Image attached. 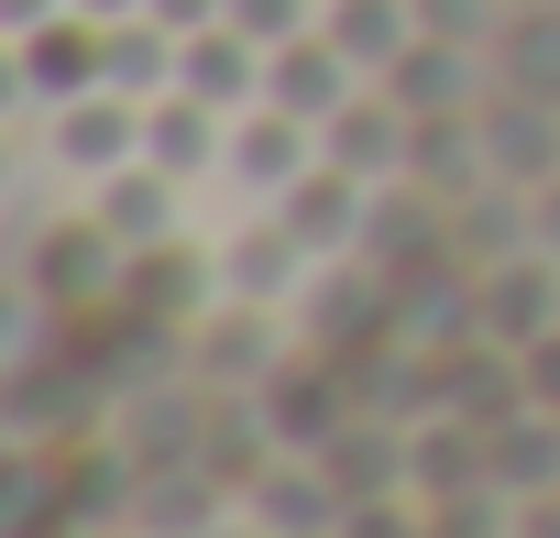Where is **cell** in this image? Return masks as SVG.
Segmentation results:
<instances>
[{
	"instance_id": "4fadbf2b",
	"label": "cell",
	"mask_w": 560,
	"mask_h": 538,
	"mask_svg": "<svg viewBox=\"0 0 560 538\" xmlns=\"http://www.w3.org/2000/svg\"><path fill=\"white\" fill-rule=\"evenodd\" d=\"M275 209H287V231H298V242H308L319 264H341V253H363V220H374V187H363V176H341V165L319 154V165H308V176H298L287 198H275Z\"/></svg>"
},
{
	"instance_id": "603a6c76",
	"label": "cell",
	"mask_w": 560,
	"mask_h": 538,
	"mask_svg": "<svg viewBox=\"0 0 560 538\" xmlns=\"http://www.w3.org/2000/svg\"><path fill=\"white\" fill-rule=\"evenodd\" d=\"M220 23H242L264 56L275 45H298V34H319V0H220Z\"/></svg>"
},
{
	"instance_id": "83f0119b",
	"label": "cell",
	"mask_w": 560,
	"mask_h": 538,
	"mask_svg": "<svg viewBox=\"0 0 560 538\" xmlns=\"http://www.w3.org/2000/svg\"><path fill=\"white\" fill-rule=\"evenodd\" d=\"M527 209H538V253H560V176H549V187H538Z\"/></svg>"
},
{
	"instance_id": "ffe728a7",
	"label": "cell",
	"mask_w": 560,
	"mask_h": 538,
	"mask_svg": "<svg viewBox=\"0 0 560 538\" xmlns=\"http://www.w3.org/2000/svg\"><path fill=\"white\" fill-rule=\"evenodd\" d=\"M483 472H494V494H560V418L549 407L494 418L483 429Z\"/></svg>"
},
{
	"instance_id": "2e32d148",
	"label": "cell",
	"mask_w": 560,
	"mask_h": 538,
	"mask_svg": "<svg viewBox=\"0 0 560 538\" xmlns=\"http://www.w3.org/2000/svg\"><path fill=\"white\" fill-rule=\"evenodd\" d=\"M319 461H330V483H341L352 505H363V494H407V418L363 396V407L319 440Z\"/></svg>"
},
{
	"instance_id": "7c38bea8",
	"label": "cell",
	"mask_w": 560,
	"mask_h": 538,
	"mask_svg": "<svg viewBox=\"0 0 560 538\" xmlns=\"http://www.w3.org/2000/svg\"><path fill=\"white\" fill-rule=\"evenodd\" d=\"M341 505H352V494L330 483V461H319V451H275V461H264V483L242 494V516H253L264 538H330V527H341Z\"/></svg>"
},
{
	"instance_id": "9c48e42d",
	"label": "cell",
	"mask_w": 560,
	"mask_h": 538,
	"mask_svg": "<svg viewBox=\"0 0 560 538\" xmlns=\"http://www.w3.org/2000/svg\"><path fill=\"white\" fill-rule=\"evenodd\" d=\"M220 154H231V110H209V100H187V89L143 100V165H154V176H176L187 198H209V187H220Z\"/></svg>"
},
{
	"instance_id": "277c9868",
	"label": "cell",
	"mask_w": 560,
	"mask_h": 538,
	"mask_svg": "<svg viewBox=\"0 0 560 538\" xmlns=\"http://www.w3.org/2000/svg\"><path fill=\"white\" fill-rule=\"evenodd\" d=\"M209 429H220V396H209L187 363H176V374H143V385L110 396V440H121L132 472H176V461H198Z\"/></svg>"
},
{
	"instance_id": "30bf717a",
	"label": "cell",
	"mask_w": 560,
	"mask_h": 538,
	"mask_svg": "<svg viewBox=\"0 0 560 538\" xmlns=\"http://www.w3.org/2000/svg\"><path fill=\"white\" fill-rule=\"evenodd\" d=\"M78 209H89L121 253H154V242L198 231V209H209V198H187V187H176V176H154V165H121V176H100Z\"/></svg>"
},
{
	"instance_id": "52a82bcc",
	"label": "cell",
	"mask_w": 560,
	"mask_h": 538,
	"mask_svg": "<svg viewBox=\"0 0 560 538\" xmlns=\"http://www.w3.org/2000/svg\"><path fill=\"white\" fill-rule=\"evenodd\" d=\"M472 330L483 341H505L516 363L560 330V253H505V264H483V276H472Z\"/></svg>"
},
{
	"instance_id": "d4e9b609",
	"label": "cell",
	"mask_w": 560,
	"mask_h": 538,
	"mask_svg": "<svg viewBox=\"0 0 560 538\" xmlns=\"http://www.w3.org/2000/svg\"><path fill=\"white\" fill-rule=\"evenodd\" d=\"M143 23H165V34L187 45V34H209V23H220V0H143Z\"/></svg>"
},
{
	"instance_id": "ac0fdd59",
	"label": "cell",
	"mask_w": 560,
	"mask_h": 538,
	"mask_svg": "<svg viewBox=\"0 0 560 538\" xmlns=\"http://www.w3.org/2000/svg\"><path fill=\"white\" fill-rule=\"evenodd\" d=\"M176 89L209 100V110H253V100H264V45H253L242 23H209V34L176 45Z\"/></svg>"
},
{
	"instance_id": "484cf974",
	"label": "cell",
	"mask_w": 560,
	"mask_h": 538,
	"mask_svg": "<svg viewBox=\"0 0 560 538\" xmlns=\"http://www.w3.org/2000/svg\"><path fill=\"white\" fill-rule=\"evenodd\" d=\"M527 407H549V418H560V330L527 352Z\"/></svg>"
},
{
	"instance_id": "3957f363",
	"label": "cell",
	"mask_w": 560,
	"mask_h": 538,
	"mask_svg": "<svg viewBox=\"0 0 560 538\" xmlns=\"http://www.w3.org/2000/svg\"><path fill=\"white\" fill-rule=\"evenodd\" d=\"M176 363L209 385V396H264L275 374L298 363V308H253V297H209L176 341Z\"/></svg>"
},
{
	"instance_id": "7402d4cb",
	"label": "cell",
	"mask_w": 560,
	"mask_h": 538,
	"mask_svg": "<svg viewBox=\"0 0 560 538\" xmlns=\"http://www.w3.org/2000/svg\"><path fill=\"white\" fill-rule=\"evenodd\" d=\"M110 89L121 100H165L176 89V34L165 23H110Z\"/></svg>"
},
{
	"instance_id": "5b68a950",
	"label": "cell",
	"mask_w": 560,
	"mask_h": 538,
	"mask_svg": "<svg viewBox=\"0 0 560 538\" xmlns=\"http://www.w3.org/2000/svg\"><path fill=\"white\" fill-rule=\"evenodd\" d=\"M0 67H12V110L89 100V89H110V23L56 12V23H34V34H12V45H0Z\"/></svg>"
},
{
	"instance_id": "e0dca14e",
	"label": "cell",
	"mask_w": 560,
	"mask_h": 538,
	"mask_svg": "<svg viewBox=\"0 0 560 538\" xmlns=\"http://www.w3.org/2000/svg\"><path fill=\"white\" fill-rule=\"evenodd\" d=\"M483 483H494V472H483V418H451V407L407 418V494H418V505L483 494Z\"/></svg>"
},
{
	"instance_id": "4316f807",
	"label": "cell",
	"mask_w": 560,
	"mask_h": 538,
	"mask_svg": "<svg viewBox=\"0 0 560 538\" xmlns=\"http://www.w3.org/2000/svg\"><path fill=\"white\" fill-rule=\"evenodd\" d=\"M56 12H78V0H0V45L34 34V23H56Z\"/></svg>"
},
{
	"instance_id": "ba28073f",
	"label": "cell",
	"mask_w": 560,
	"mask_h": 538,
	"mask_svg": "<svg viewBox=\"0 0 560 538\" xmlns=\"http://www.w3.org/2000/svg\"><path fill=\"white\" fill-rule=\"evenodd\" d=\"M407 143H418V110H407L385 78H363V89L319 121V154H330L341 176H363V187H407Z\"/></svg>"
},
{
	"instance_id": "9a60e30c",
	"label": "cell",
	"mask_w": 560,
	"mask_h": 538,
	"mask_svg": "<svg viewBox=\"0 0 560 538\" xmlns=\"http://www.w3.org/2000/svg\"><path fill=\"white\" fill-rule=\"evenodd\" d=\"M407 187H418V198H440V209H462L472 187H494L483 110H429V121H418V143H407Z\"/></svg>"
},
{
	"instance_id": "cb8c5ba5",
	"label": "cell",
	"mask_w": 560,
	"mask_h": 538,
	"mask_svg": "<svg viewBox=\"0 0 560 538\" xmlns=\"http://www.w3.org/2000/svg\"><path fill=\"white\" fill-rule=\"evenodd\" d=\"M330 538H429V505L418 494H363V505H341Z\"/></svg>"
},
{
	"instance_id": "7a4b0ae2",
	"label": "cell",
	"mask_w": 560,
	"mask_h": 538,
	"mask_svg": "<svg viewBox=\"0 0 560 538\" xmlns=\"http://www.w3.org/2000/svg\"><path fill=\"white\" fill-rule=\"evenodd\" d=\"M209 264H220V297H253V308H298L308 276H319V253L287 231V209H242L209 187Z\"/></svg>"
},
{
	"instance_id": "f1b7e54d",
	"label": "cell",
	"mask_w": 560,
	"mask_h": 538,
	"mask_svg": "<svg viewBox=\"0 0 560 538\" xmlns=\"http://www.w3.org/2000/svg\"><path fill=\"white\" fill-rule=\"evenodd\" d=\"M89 23H143V0H78Z\"/></svg>"
},
{
	"instance_id": "8992f818",
	"label": "cell",
	"mask_w": 560,
	"mask_h": 538,
	"mask_svg": "<svg viewBox=\"0 0 560 538\" xmlns=\"http://www.w3.org/2000/svg\"><path fill=\"white\" fill-rule=\"evenodd\" d=\"M308 165H319V121H308V110H287V100H253V110H231L220 198H242V209H275V198H287Z\"/></svg>"
},
{
	"instance_id": "6da1fadb",
	"label": "cell",
	"mask_w": 560,
	"mask_h": 538,
	"mask_svg": "<svg viewBox=\"0 0 560 538\" xmlns=\"http://www.w3.org/2000/svg\"><path fill=\"white\" fill-rule=\"evenodd\" d=\"M12 154H45L78 198L121 165H143V100L121 89H89V100H56V110H12Z\"/></svg>"
},
{
	"instance_id": "f546056e",
	"label": "cell",
	"mask_w": 560,
	"mask_h": 538,
	"mask_svg": "<svg viewBox=\"0 0 560 538\" xmlns=\"http://www.w3.org/2000/svg\"><path fill=\"white\" fill-rule=\"evenodd\" d=\"M110 538H143V527H110Z\"/></svg>"
},
{
	"instance_id": "8fae6325",
	"label": "cell",
	"mask_w": 560,
	"mask_h": 538,
	"mask_svg": "<svg viewBox=\"0 0 560 538\" xmlns=\"http://www.w3.org/2000/svg\"><path fill=\"white\" fill-rule=\"evenodd\" d=\"M483 154H494V176H505V187H527V198H538V187L560 176V100H538V89H505V78H494V89H483Z\"/></svg>"
},
{
	"instance_id": "44dd1931",
	"label": "cell",
	"mask_w": 560,
	"mask_h": 538,
	"mask_svg": "<svg viewBox=\"0 0 560 538\" xmlns=\"http://www.w3.org/2000/svg\"><path fill=\"white\" fill-rule=\"evenodd\" d=\"M319 34H330L363 78H385V67L418 45V0H319Z\"/></svg>"
},
{
	"instance_id": "d6986e66",
	"label": "cell",
	"mask_w": 560,
	"mask_h": 538,
	"mask_svg": "<svg viewBox=\"0 0 560 538\" xmlns=\"http://www.w3.org/2000/svg\"><path fill=\"white\" fill-rule=\"evenodd\" d=\"M352 89H363V67H352L330 34H298V45L264 56V100H287V110H308V121H330Z\"/></svg>"
},
{
	"instance_id": "5bb4252c",
	"label": "cell",
	"mask_w": 560,
	"mask_h": 538,
	"mask_svg": "<svg viewBox=\"0 0 560 538\" xmlns=\"http://www.w3.org/2000/svg\"><path fill=\"white\" fill-rule=\"evenodd\" d=\"M385 89L429 121V110H483V89H494V56L483 45H451V34H418L396 67H385Z\"/></svg>"
}]
</instances>
